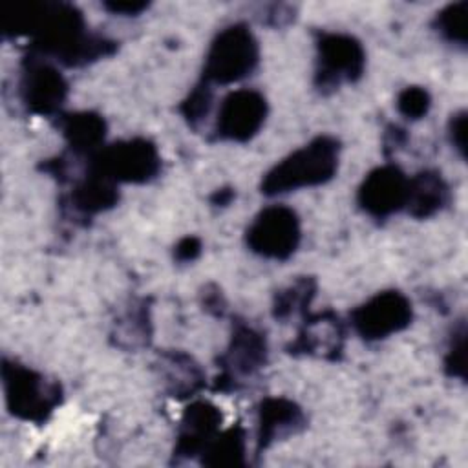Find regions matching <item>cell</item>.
Returning a JSON list of instances; mask_svg holds the SVG:
<instances>
[{
    "label": "cell",
    "instance_id": "cell-1",
    "mask_svg": "<svg viewBox=\"0 0 468 468\" xmlns=\"http://www.w3.org/2000/svg\"><path fill=\"white\" fill-rule=\"evenodd\" d=\"M5 37H26L27 53L66 68H80L113 55L119 44L88 31L84 15L66 2H42L16 7L4 29Z\"/></svg>",
    "mask_w": 468,
    "mask_h": 468
},
{
    "label": "cell",
    "instance_id": "cell-2",
    "mask_svg": "<svg viewBox=\"0 0 468 468\" xmlns=\"http://www.w3.org/2000/svg\"><path fill=\"white\" fill-rule=\"evenodd\" d=\"M340 141L333 135H316L302 148L291 152L265 172L260 192L267 197L289 194L331 181L338 170Z\"/></svg>",
    "mask_w": 468,
    "mask_h": 468
},
{
    "label": "cell",
    "instance_id": "cell-3",
    "mask_svg": "<svg viewBox=\"0 0 468 468\" xmlns=\"http://www.w3.org/2000/svg\"><path fill=\"white\" fill-rule=\"evenodd\" d=\"M2 384L7 411L37 426L48 422L64 399L58 380H51L33 367L7 356L2 358Z\"/></svg>",
    "mask_w": 468,
    "mask_h": 468
},
{
    "label": "cell",
    "instance_id": "cell-4",
    "mask_svg": "<svg viewBox=\"0 0 468 468\" xmlns=\"http://www.w3.org/2000/svg\"><path fill=\"white\" fill-rule=\"evenodd\" d=\"M260 62V44L250 27L243 22L223 27L210 42L201 80L210 86H229L254 73Z\"/></svg>",
    "mask_w": 468,
    "mask_h": 468
},
{
    "label": "cell",
    "instance_id": "cell-5",
    "mask_svg": "<svg viewBox=\"0 0 468 468\" xmlns=\"http://www.w3.org/2000/svg\"><path fill=\"white\" fill-rule=\"evenodd\" d=\"M163 161L154 141L146 137L121 139L104 144L86 159V168L108 177L113 183L144 185L155 179Z\"/></svg>",
    "mask_w": 468,
    "mask_h": 468
},
{
    "label": "cell",
    "instance_id": "cell-6",
    "mask_svg": "<svg viewBox=\"0 0 468 468\" xmlns=\"http://www.w3.org/2000/svg\"><path fill=\"white\" fill-rule=\"evenodd\" d=\"M366 69V49L362 42L338 31L316 33V66L313 84L322 95L336 91L342 84L362 79Z\"/></svg>",
    "mask_w": 468,
    "mask_h": 468
},
{
    "label": "cell",
    "instance_id": "cell-7",
    "mask_svg": "<svg viewBox=\"0 0 468 468\" xmlns=\"http://www.w3.org/2000/svg\"><path fill=\"white\" fill-rule=\"evenodd\" d=\"M269 356L265 335L245 320L232 322V333L227 349L218 356L219 373L214 378L212 389L232 393L245 386L247 380L265 367Z\"/></svg>",
    "mask_w": 468,
    "mask_h": 468
},
{
    "label": "cell",
    "instance_id": "cell-8",
    "mask_svg": "<svg viewBox=\"0 0 468 468\" xmlns=\"http://www.w3.org/2000/svg\"><path fill=\"white\" fill-rule=\"evenodd\" d=\"M302 239V225L296 210L287 205L261 208L245 230V245L250 252L276 261L289 260Z\"/></svg>",
    "mask_w": 468,
    "mask_h": 468
},
{
    "label": "cell",
    "instance_id": "cell-9",
    "mask_svg": "<svg viewBox=\"0 0 468 468\" xmlns=\"http://www.w3.org/2000/svg\"><path fill=\"white\" fill-rule=\"evenodd\" d=\"M68 93V80L51 60L26 53L20 64L18 95L29 113L40 117L60 115Z\"/></svg>",
    "mask_w": 468,
    "mask_h": 468
},
{
    "label": "cell",
    "instance_id": "cell-10",
    "mask_svg": "<svg viewBox=\"0 0 468 468\" xmlns=\"http://www.w3.org/2000/svg\"><path fill=\"white\" fill-rule=\"evenodd\" d=\"M411 320L413 305L410 298L397 289L380 291L349 313L351 327L366 342L397 335L410 327Z\"/></svg>",
    "mask_w": 468,
    "mask_h": 468
},
{
    "label": "cell",
    "instance_id": "cell-11",
    "mask_svg": "<svg viewBox=\"0 0 468 468\" xmlns=\"http://www.w3.org/2000/svg\"><path fill=\"white\" fill-rule=\"evenodd\" d=\"M269 113L267 99L261 91L252 88H239L229 91L218 110L212 130L214 141L247 143L258 135Z\"/></svg>",
    "mask_w": 468,
    "mask_h": 468
},
{
    "label": "cell",
    "instance_id": "cell-12",
    "mask_svg": "<svg viewBox=\"0 0 468 468\" xmlns=\"http://www.w3.org/2000/svg\"><path fill=\"white\" fill-rule=\"evenodd\" d=\"M344 342L346 325L335 311H307L302 316V325L296 338L285 346V351L292 356L305 355L336 362L342 358Z\"/></svg>",
    "mask_w": 468,
    "mask_h": 468
},
{
    "label": "cell",
    "instance_id": "cell-13",
    "mask_svg": "<svg viewBox=\"0 0 468 468\" xmlns=\"http://www.w3.org/2000/svg\"><path fill=\"white\" fill-rule=\"evenodd\" d=\"M408 176L393 163L367 172L356 192L358 207L373 219H388L404 210L408 197Z\"/></svg>",
    "mask_w": 468,
    "mask_h": 468
},
{
    "label": "cell",
    "instance_id": "cell-14",
    "mask_svg": "<svg viewBox=\"0 0 468 468\" xmlns=\"http://www.w3.org/2000/svg\"><path fill=\"white\" fill-rule=\"evenodd\" d=\"M223 422L221 410L210 400L190 402L177 422L176 444L170 463L179 464L188 459H199L208 442L219 433Z\"/></svg>",
    "mask_w": 468,
    "mask_h": 468
},
{
    "label": "cell",
    "instance_id": "cell-15",
    "mask_svg": "<svg viewBox=\"0 0 468 468\" xmlns=\"http://www.w3.org/2000/svg\"><path fill=\"white\" fill-rule=\"evenodd\" d=\"M256 424V457H260L274 442L303 431L307 417L303 410L287 397H265L258 404Z\"/></svg>",
    "mask_w": 468,
    "mask_h": 468
},
{
    "label": "cell",
    "instance_id": "cell-16",
    "mask_svg": "<svg viewBox=\"0 0 468 468\" xmlns=\"http://www.w3.org/2000/svg\"><path fill=\"white\" fill-rule=\"evenodd\" d=\"M121 199L117 183L108 177L84 170V174L75 179L71 192L62 199L60 207L64 212H71L75 218L91 219L93 216L112 210Z\"/></svg>",
    "mask_w": 468,
    "mask_h": 468
},
{
    "label": "cell",
    "instance_id": "cell-17",
    "mask_svg": "<svg viewBox=\"0 0 468 468\" xmlns=\"http://www.w3.org/2000/svg\"><path fill=\"white\" fill-rule=\"evenodd\" d=\"M163 389L168 397L185 400L199 393L207 384L203 367L192 355L181 349H165L157 355L155 362Z\"/></svg>",
    "mask_w": 468,
    "mask_h": 468
},
{
    "label": "cell",
    "instance_id": "cell-18",
    "mask_svg": "<svg viewBox=\"0 0 468 468\" xmlns=\"http://www.w3.org/2000/svg\"><path fill=\"white\" fill-rule=\"evenodd\" d=\"M55 126L66 141L68 154L73 157L88 159L104 146L108 124L97 112H62L55 117Z\"/></svg>",
    "mask_w": 468,
    "mask_h": 468
},
{
    "label": "cell",
    "instance_id": "cell-19",
    "mask_svg": "<svg viewBox=\"0 0 468 468\" xmlns=\"http://www.w3.org/2000/svg\"><path fill=\"white\" fill-rule=\"evenodd\" d=\"M450 199V186L442 174L439 170L426 168L408 179L404 210L415 219H428L446 208Z\"/></svg>",
    "mask_w": 468,
    "mask_h": 468
},
{
    "label": "cell",
    "instance_id": "cell-20",
    "mask_svg": "<svg viewBox=\"0 0 468 468\" xmlns=\"http://www.w3.org/2000/svg\"><path fill=\"white\" fill-rule=\"evenodd\" d=\"M112 342L113 346L137 351L146 347L152 340V318H150V305L146 300L133 302L115 322L112 329Z\"/></svg>",
    "mask_w": 468,
    "mask_h": 468
},
{
    "label": "cell",
    "instance_id": "cell-21",
    "mask_svg": "<svg viewBox=\"0 0 468 468\" xmlns=\"http://www.w3.org/2000/svg\"><path fill=\"white\" fill-rule=\"evenodd\" d=\"M201 466L212 468H239L247 466V431L236 422L219 433L208 442L205 452L199 455Z\"/></svg>",
    "mask_w": 468,
    "mask_h": 468
},
{
    "label": "cell",
    "instance_id": "cell-22",
    "mask_svg": "<svg viewBox=\"0 0 468 468\" xmlns=\"http://www.w3.org/2000/svg\"><path fill=\"white\" fill-rule=\"evenodd\" d=\"M316 291L318 283L314 276H298L292 283L276 291L272 300L274 320L287 322L294 314L303 316L309 311L311 302L316 296Z\"/></svg>",
    "mask_w": 468,
    "mask_h": 468
},
{
    "label": "cell",
    "instance_id": "cell-23",
    "mask_svg": "<svg viewBox=\"0 0 468 468\" xmlns=\"http://www.w3.org/2000/svg\"><path fill=\"white\" fill-rule=\"evenodd\" d=\"M466 18H468V2L466 0L453 2L444 5L441 11H437L433 18V27L446 42L464 49L468 42Z\"/></svg>",
    "mask_w": 468,
    "mask_h": 468
},
{
    "label": "cell",
    "instance_id": "cell-24",
    "mask_svg": "<svg viewBox=\"0 0 468 468\" xmlns=\"http://www.w3.org/2000/svg\"><path fill=\"white\" fill-rule=\"evenodd\" d=\"M214 104V88L205 82L197 80V84L188 91V95L179 102L177 110L181 117L186 121V124L194 130H197L203 121L208 117Z\"/></svg>",
    "mask_w": 468,
    "mask_h": 468
},
{
    "label": "cell",
    "instance_id": "cell-25",
    "mask_svg": "<svg viewBox=\"0 0 468 468\" xmlns=\"http://www.w3.org/2000/svg\"><path fill=\"white\" fill-rule=\"evenodd\" d=\"M466 322L459 320L448 340V347L442 360V369L450 378H459L461 382H466Z\"/></svg>",
    "mask_w": 468,
    "mask_h": 468
},
{
    "label": "cell",
    "instance_id": "cell-26",
    "mask_svg": "<svg viewBox=\"0 0 468 468\" xmlns=\"http://www.w3.org/2000/svg\"><path fill=\"white\" fill-rule=\"evenodd\" d=\"M397 112L406 121H420L428 115L431 108V95L422 86H406L402 91H399L395 101Z\"/></svg>",
    "mask_w": 468,
    "mask_h": 468
},
{
    "label": "cell",
    "instance_id": "cell-27",
    "mask_svg": "<svg viewBox=\"0 0 468 468\" xmlns=\"http://www.w3.org/2000/svg\"><path fill=\"white\" fill-rule=\"evenodd\" d=\"M466 124H468L466 110L455 112L448 121V139L461 159H466Z\"/></svg>",
    "mask_w": 468,
    "mask_h": 468
},
{
    "label": "cell",
    "instance_id": "cell-28",
    "mask_svg": "<svg viewBox=\"0 0 468 468\" xmlns=\"http://www.w3.org/2000/svg\"><path fill=\"white\" fill-rule=\"evenodd\" d=\"M203 250V241L201 238L188 234L183 236L176 245H174V260L177 263H192L201 256Z\"/></svg>",
    "mask_w": 468,
    "mask_h": 468
},
{
    "label": "cell",
    "instance_id": "cell-29",
    "mask_svg": "<svg viewBox=\"0 0 468 468\" xmlns=\"http://www.w3.org/2000/svg\"><path fill=\"white\" fill-rule=\"evenodd\" d=\"M201 305L207 313L214 316H223L227 309V300L221 292V289L216 283H207L201 291Z\"/></svg>",
    "mask_w": 468,
    "mask_h": 468
},
{
    "label": "cell",
    "instance_id": "cell-30",
    "mask_svg": "<svg viewBox=\"0 0 468 468\" xmlns=\"http://www.w3.org/2000/svg\"><path fill=\"white\" fill-rule=\"evenodd\" d=\"M102 7L112 15L137 16L150 7V2H144V0H104Z\"/></svg>",
    "mask_w": 468,
    "mask_h": 468
},
{
    "label": "cell",
    "instance_id": "cell-31",
    "mask_svg": "<svg viewBox=\"0 0 468 468\" xmlns=\"http://www.w3.org/2000/svg\"><path fill=\"white\" fill-rule=\"evenodd\" d=\"M408 143V133L399 124H388L384 130V154L389 155L391 152H397L404 148Z\"/></svg>",
    "mask_w": 468,
    "mask_h": 468
},
{
    "label": "cell",
    "instance_id": "cell-32",
    "mask_svg": "<svg viewBox=\"0 0 468 468\" xmlns=\"http://www.w3.org/2000/svg\"><path fill=\"white\" fill-rule=\"evenodd\" d=\"M234 197H236V190L232 186H221L208 196V203L212 207H229L234 201Z\"/></svg>",
    "mask_w": 468,
    "mask_h": 468
}]
</instances>
